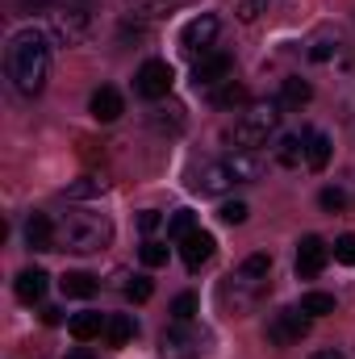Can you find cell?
Listing matches in <instances>:
<instances>
[{"label": "cell", "instance_id": "cell-18", "mask_svg": "<svg viewBox=\"0 0 355 359\" xmlns=\"http://www.w3.org/2000/svg\"><path fill=\"white\" fill-rule=\"evenodd\" d=\"M109 326V318H100L96 309H84V313H76L72 322H67V330H72V339H80V343H92L100 330Z\"/></svg>", "mask_w": 355, "mask_h": 359}, {"label": "cell", "instance_id": "cell-28", "mask_svg": "<svg viewBox=\"0 0 355 359\" xmlns=\"http://www.w3.org/2000/svg\"><path fill=\"white\" fill-rule=\"evenodd\" d=\"M192 230H201V226H196V217H192V209H180V213H172V222H168V234H172L176 243H184Z\"/></svg>", "mask_w": 355, "mask_h": 359}, {"label": "cell", "instance_id": "cell-26", "mask_svg": "<svg viewBox=\"0 0 355 359\" xmlns=\"http://www.w3.org/2000/svg\"><path fill=\"white\" fill-rule=\"evenodd\" d=\"M301 309H305L309 318H326V313H335V297H330V292H305V297H301Z\"/></svg>", "mask_w": 355, "mask_h": 359}, {"label": "cell", "instance_id": "cell-24", "mask_svg": "<svg viewBox=\"0 0 355 359\" xmlns=\"http://www.w3.org/2000/svg\"><path fill=\"white\" fill-rule=\"evenodd\" d=\"M335 55H339V34H335V29L314 34V42H309V59H314V63H326V59H335Z\"/></svg>", "mask_w": 355, "mask_h": 359}, {"label": "cell", "instance_id": "cell-8", "mask_svg": "<svg viewBox=\"0 0 355 359\" xmlns=\"http://www.w3.org/2000/svg\"><path fill=\"white\" fill-rule=\"evenodd\" d=\"M172 63H163V59H147L142 67H138V76H134V88L138 96H147V100H163L168 92H172Z\"/></svg>", "mask_w": 355, "mask_h": 359}, {"label": "cell", "instance_id": "cell-15", "mask_svg": "<svg viewBox=\"0 0 355 359\" xmlns=\"http://www.w3.org/2000/svg\"><path fill=\"white\" fill-rule=\"evenodd\" d=\"M25 247L29 251H55V222L46 213H34L25 222Z\"/></svg>", "mask_w": 355, "mask_h": 359}, {"label": "cell", "instance_id": "cell-35", "mask_svg": "<svg viewBox=\"0 0 355 359\" xmlns=\"http://www.w3.org/2000/svg\"><path fill=\"white\" fill-rule=\"evenodd\" d=\"M267 8H272V0H243V4H239V21H247V25H251V21H260V17H264Z\"/></svg>", "mask_w": 355, "mask_h": 359}, {"label": "cell", "instance_id": "cell-11", "mask_svg": "<svg viewBox=\"0 0 355 359\" xmlns=\"http://www.w3.org/2000/svg\"><path fill=\"white\" fill-rule=\"evenodd\" d=\"M326 259H330V247H326L318 234H305V238L297 243V276H301V280H318L322 268H326Z\"/></svg>", "mask_w": 355, "mask_h": 359}, {"label": "cell", "instance_id": "cell-37", "mask_svg": "<svg viewBox=\"0 0 355 359\" xmlns=\"http://www.w3.org/2000/svg\"><path fill=\"white\" fill-rule=\"evenodd\" d=\"M42 322H46V326H59V322H63V309H59V305H46V309H42Z\"/></svg>", "mask_w": 355, "mask_h": 359}, {"label": "cell", "instance_id": "cell-21", "mask_svg": "<svg viewBox=\"0 0 355 359\" xmlns=\"http://www.w3.org/2000/svg\"><path fill=\"white\" fill-rule=\"evenodd\" d=\"M314 100V88L301 80V76H288L284 84H280V109H301V104H309Z\"/></svg>", "mask_w": 355, "mask_h": 359}, {"label": "cell", "instance_id": "cell-5", "mask_svg": "<svg viewBox=\"0 0 355 359\" xmlns=\"http://www.w3.org/2000/svg\"><path fill=\"white\" fill-rule=\"evenodd\" d=\"M88 25H92V13H88V0H59L51 8V38L63 42V46H76L88 38Z\"/></svg>", "mask_w": 355, "mask_h": 359}, {"label": "cell", "instance_id": "cell-25", "mask_svg": "<svg viewBox=\"0 0 355 359\" xmlns=\"http://www.w3.org/2000/svg\"><path fill=\"white\" fill-rule=\"evenodd\" d=\"M239 104H247V88L243 84L226 80V84L213 88V109H239Z\"/></svg>", "mask_w": 355, "mask_h": 359}, {"label": "cell", "instance_id": "cell-31", "mask_svg": "<svg viewBox=\"0 0 355 359\" xmlns=\"http://www.w3.org/2000/svg\"><path fill=\"white\" fill-rule=\"evenodd\" d=\"M172 318L176 322H192L196 318V297L192 292H180L176 301H172Z\"/></svg>", "mask_w": 355, "mask_h": 359}, {"label": "cell", "instance_id": "cell-2", "mask_svg": "<svg viewBox=\"0 0 355 359\" xmlns=\"http://www.w3.org/2000/svg\"><path fill=\"white\" fill-rule=\"evenodd\" d=\"M267 276H272V255H264V251H260V255H247L239 268L217 284V305H222V313H230V318L251 313V309L264 301Z\"/></svg>", "mask_w": 355, "mask_h": 359}, {"label": "cell", "instance_id": "cell-20", "mask_svg": "<svg viewBox=\"0 0 355 359\" xmlns=\"http://www.w3.org/2000/svg\"><path fill=\"white\" fill-rule=\"evenodd\" d=\"M326 163H330V138L326 134H305V168L309 172H326Z\"/></svg>", "mask_w": 355, "mask_h": 359}, {"label": "cell", "instance_id": "cell-34", "mask_svg": "<svg viewBox=\"0 0 355 359\" xmlns=\"http://www.w3.org/2000/svg\"><path fill=\"white\" fill-rule=\"evenodd\" d=\"M335 259H339L343 268H355V234H343V238H335Z\"/></svg>", "mask_w": 355, "mask_h": 359}, {"label": "cell", "instance_id": "cell-13", "mask_svg": "<svg viewBox=\"0 0 355 359\" xmlns=\"http://www.w3.org/2000/svg\"><path fill=\"white\" fill-rule=\"evenodd\" d=\"M213 234L209 230H192L184 243H180V255H184V264H188V271H201L209 259H213Z\"/></svg>", "mask_w": 355, "mask_h": 359}, {"label": "cell", "instance_id": "cell-30", "mask_svg": "<svg viewBox=\"0 0 355 359\" xmlns=\"http://www.w3.org/2000/svg\"><path fill=\"white\" fill-rule=\"evenodd\" d=\"M142 264H147V268H163V264H168V247L155 243V238H147V243H142Z\"/></svg>", "mask_w": 355, "mask_h": 359}, {"label": "cell", "instance_id": "cell-3", "mask_svg": "<svg viewBox=\"0 0 355 359\" xmlns=\"http://www.w3.org/2000/svg\"><path fill=\"white\" fill-rule=\"evenodd\" d=\"M109 243H113V222L105 213H67L55 226V251L92 255V251H105Z\"/></svg>", "mask_w": 355, "mask_h": 359}, {"label": "cell", "instance_id": "cell-4", "mask_svg": "<svg viewBox=\"0 0 355 359\" xmlns=\"http://www.w3.org/2000/svg\"><path fill=\"white\" fill-rule=\"evenodd\" d=\"M276 126H280V100H255V104H247L243 117L226 130V142H230L234 151H260Z\"/></svg>", "mask_w": 355, "mask_h": 359}, {"label": "cell", "instance_id": "cell-29", "mask_svg": "<svg viewBox=\"0 0 355 359\" xmlns=\"http://www.w3.org/2000/svg\"><path fill=\"white\" fill-rule=\"evenodd\" d=\"M318 201H322V209H326V213H343V209L351 205V201H347V188H339V184H335V188H322V196H318Z\"/></svg>", "mask_w": 355, "mask_h": 359}, {"label": "cell", "instance_id": "cell-38", "mask_svg": "<svg viewBox=\"0 0 355 359\" xmlns=\"http://www.w3.org/2000/svg\"><path fill=\"white\" fill-rule=\"evenodd\" d=\"M309 359H347L343 351H318V355H309Z\"/></svg>", "mask_w": 355, "mask_h": 359}, {"label": "cell", "instance_id": "cell-27", "mask_svg": "<svg viewBox=\"0 0 355 359\" xmlns=\"http://www.w3.org/2000/svg\"><path fill=\"white\" fill-rule=\"evenodd\" d=\"M105 192V180L96 176H80L76 184H67V201H88V196H100Z\"/></svg>", "mask_w": 355, "mask_h": 359}, {"label": "cell", "instance_id": "cell-1", "mask_svg": "<svg viewBox=\"0 0 355 359\" xmlns=\"http://www.w3.org/2000/svg\"><path fill=\"white\" fill-rule=\"evenodd\" d=\"M8 80L21 96H38L51 80V46L46 34L38 29H21L8 42Z\"/></svg>", "mask_w": 355, "mask_h": 359}, {"label": "cell", "instance_id": "cell-16", "mask_svg": "<svg viewBox=\"0 0 355 359\" xmlns=\"http://www.w3.org/2000/svg\"><path fill=\"white\" fill-rule=\"evenodd\" d=\"M46 271L42 268H25L17 276V284H13V292H17V301H25V305H34V301H42L46 297Z\"/></svg>", "mask_w": 355, "mask_h": 359}, {"label": "cell", "instance_id": "cell-22", "mask_svg": "<svg viewBox=\"0 0 355 359\" xmlns=\"http://www.w3.org/2000/svg\"><path fill=\"white\" fill-rule=\"evenodd\" d=\"M134 334H138V326H134V318H126V313H113V318H109V326H105L109 347H126Z\"/></svg>", "mask_w": 355, "mask_h": 359}, {"label": "cell", "instance_id": "cell-33", "mask_svg": "<svg viewBox=\"0 0 355 359\" xmlns=\"http://www.w3.org/2000/svg\"><path fill=\"white\" fill-rule=\"evenodd\" d=\"M151 292H155V284H151L147 276H134V280L126 284V297H130V301H138V305H142V301H151Z\"/></svg>", "mask_w": 355, "mask_h": 359}, {"label": "cell", "instance_id": "cell-32", "mask_svg": "<svg viewBox=\"0 0 355 359\" xmlns=\"http://www.w3.org/2000/svg\"><path fill=\"white\" fill-rule=\"evenodd\" d=\"M247 213H251V209H247L243 201H230V205H222V209H217V217H222L226 226H243V222H247Z\"/></svg>", "mask_w": 355, "mask_h": 359}, {"label": "cell", "instance_id": "cell-39", "mask_svg": "<svg viewBox=\"0 0 355 359\" xmlns=\"http://www.w3.org/2000/svg\"><path fill=\"white\" fill-rule=\"evenodd\" d=\"M67 359H92V351H88V347H80V351H72Z\"/></svg>", "mask_w": 355, "mask_h": 359}, {"label": "cell", "instance_id": "cell-36", "mask_svg": "<svg viewBox=\"0 0 355 359\" xmlns=\"http://www.w3.org/2000/svg\"><path fill=\"white\" fill-rule=\"evenodd\" d=\"M159 222H163V217H159L155 209H147V213H138V230H142V234H151V230H155Z\"/></svg>", "mask_w": 355, "mask_h": 359}, {"label": "cell", "instance_id": "cell-7", "mask_svg": "<svg viewBox=\"0 0 355 359\" xmlns=\"http://www.w3.org/2000/svg\"><path fill=\"white\" fill-rule=\"evenodd\" d=\"M309 322H314V318H309L301 305H297V309L288 305V309L272 313V322H267V343H272V347H297V343L309 334Z\"/></svg>", "mask_w": 355, "mask_h": 359}, {"label": "cell", "instance_id": "cell-9", "mask_svg": "<svg viewBox=\"0 0 355 359\" xmlns=\"http://www.w3.org/2000/svg\"><path fill=\"white\" fill-rule=\"evenodd\" d=\"M217 29H222V21L213 17V13H201V17H192L184 29H180V46L188 50V55H209V46H213V38H217Z\"/></svg>", "mask_w": 355, "mask_h": 359}, {"label": "cell", "instance_id": "cell-10", "mask_svg": "<svg viewBox=\"0 0 355 359\" xmlns=\"http://www.w3.org/2000/svg\"><path fill=\"white\" fill-rule=\"evenodd\" d=\"M230 76H234V59H230L226 50H209V55H201L196 67H192L196 88H217V84H226Z\"/></svg>", "mask_w": 355, "mask_h": 359}, {"label": "cell", "instance_id": "cell-14", "mask_svg": "<svg viewBox=\"0 0 355 359\" xmlns=\"http://www.w3.org/2000/svg\"><path fill=\"white\" fill-rule=\"evenodd\" d=\"M226 168H230V176L239 184H255L267 172V159L260 151H234V155H226Z\"/></svg>", "mask_w": 355, "mask_h": 359}, {"label": "cell", "instance_id": "cell-23", "mask_svg": "<svg viewBox=\"0 0 355 359\" xmlns=\"http://www.w3.org/2000/svg\"><path fill=\"white\" fill-rule=\"evenodd\" d=\"M59 288H63V297H92L96 292V276H88V271H67L63 280H59Z\"/></svg>", "mask_w": 355, "mask_h": 359}, {"label": "cell", "instance_id": "cell-19", "mask_svg": "<svg viewBox=\"0 0 355 359\" xmlns=\"http://www.w3.org/2000/svg\"><path fill=\"white\" fill-rule=\"evenodd\" d=\"M276 163L280 168H301L305 163V134H284L276 142Z\"/></svg>", "mask_w": 355, "mask_h": 359}, {"label": "cell", "instance_id": "cell-17", "mask_svg": "<svg viewBox=\"0 0 355 359\" xmlns=\"http://www.w3.org/2000/svg\"><path fill=\"white\" fill-rule=\"evenodd\" d=\"M121 113H126V100H121L117 88H96L92 92V117H96V121H117Z\"/></svg>", "mask_w": 355, "mask_h": 359}, {"label": "cell", "instance_id": "cell-6", "mask_svg": "<svg viewBox=\"0 0 355 359\" xmlns=\"http://www.w3.org/2000/svg\"><path fill=\"white\" fill-rule=\"evenodd\" d=\"M205 351H209V334L201 326H192V322L168 326L163 339H159V355L163 359H201Z\"/></svg>", "mask_w": 355, "mask_h": 359}, {"label": "cell", "instance_id": "cell-12", "mask_svg": "<svg viewBox=\"0 0 355 359\" xmlns=\"http://www.w3.org/2000/svg\"><path fill=\"white\" fill-rule=\"evenodd\" d=\"M188 184H192L196 192H205V196H217V192H226V188H234L239 180L230 176V168H226V159H222V163H205V168H196Z\"/></svg>", "mask_w": 355, "mask_h": 359}]
</instances>
